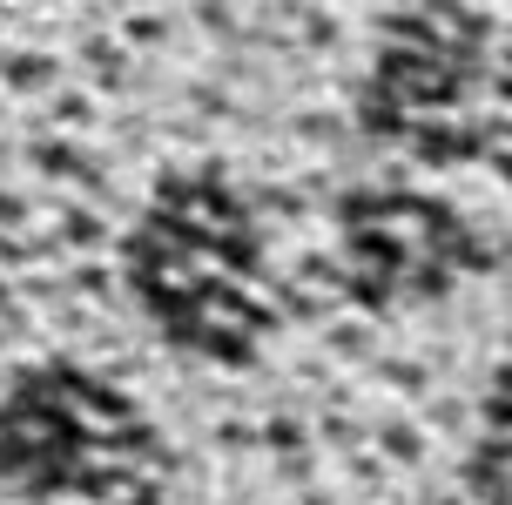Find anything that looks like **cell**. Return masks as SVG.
I'll list each match as a JSON object with an SVG mask.
<instances>
[]
</instances>
